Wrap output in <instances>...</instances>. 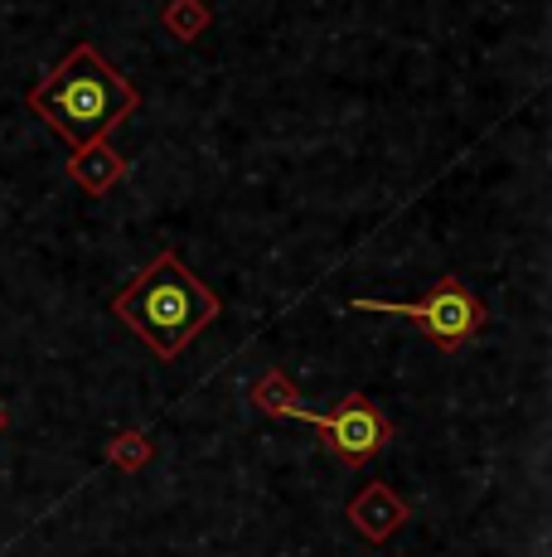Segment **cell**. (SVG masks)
Here are the masks:
<instances>
[{
    "instance_id": "6da1fadb",
    "label": "cell",
    "mask_w": 552,
    "mask_h": 557,
    "mask_svg": "<svg viewBox=\"0 0 552 557\" xmlns=\"http://www.w3.org/2000/svg\"><path fill=\"white\" fill-rule=\"evenodd\" d=\"M136 107H141L136 83L116 73L92 45H73L68 59L29 88V112L45 126H54L73 151L122 126Z\"/></svg>"
},
{
    "instance_id": "7a4b0ae2",
    "label": "cell",
    "mask_w": 552,
    "mask_h": 557,
    "mask_svg": "<svg viewBox=\"0 0 552 557\" xmlns=\"http://www.w3.org/2000/svg\"><path fill=\"white\" fill-rule=\"evenodd\" d=\"M223 301L179 262L175 252H161L131 286L112 296V315L122 325H131L136 335L151 345L155 359H175L185 355V345L209 325L218 320Z\"/></svg>"
},
{
    "instance_id": "3957f363",
    "label": "cell",
    "mask_w": 552,
    "mask_h": 557,
    "mask_svg": "<svg viewBox=\"0 0 552 557\" xmlns=\"http://www.w3.org/2000/svg\"><path fill=\"white\" fill-rule=\"evenodd\" d=\"M349 310H359V315L368 310V315L417 320V325L427 330L431 345H441L446 355H455V349L485 325V306L475 301V292L461 282V276H441V282L431 286V296H422V301H368V296H354Z\"/></svg>"
},
{
    "instance_id": "277c9868",
    "label": "cell",
    "mask_w": 552,
    "mask_h": 557,
    "mask_svg": "<svg viewBox=\"0 0 552 557\" xmlns=\"http://www.w3.org/2000/svg\"><path fill=\"white\" fill-rule=\"evenodd\" d=\"M301 422H311L344 466H364V460H374L392 442V422L364 393H344L330 412H311V407H305Z\"/></svg>"
},
{
    "instance_id": "5b68a950",
    "label": "cell",
    "mask_w": 552,
    "mask_h": 557,
    "mask_svg": "<svg viewBox=\"0 0 552 557\" xmlns=\"http://www.w3.org/2000/svg\"><path fill=\"white\" fill-rule=\"evenodd\" d=\"M344 513L368 543H388L392 533H402V523H407V505H402L398 490L384 485V480H374V485H364L359 495H349Z\"/></svg>"
},
{
    "instance_id": "8992f818",
    "label": "cell",
    "mask_w": 552,
    "mask_h": 557,
    "mask_svg": "<svg viewBox=\"0 0 552 557\" xmlns=\"http://www.w3.org/2000/svg\"><path fill=\"white\" fill-rule=\"evenodd\" d=\"M122 156L108 146V136H98V141H88V146H78L68 160V175H73V185L83 189V195H92V199H102L108 189L122 180Z\"/></svg>"
},
{
    "instance_id": "52a82bcc",
    "label": "cell",
    "mask_w": 552,
    "mask_h": 557,
    "mask_svg": "<svg viewBox=\"0 0 552 557\" xmlns=\"http://www.w3.org/2000/svg\"><path fill=\"white\" fill-rule=\"evenodd\" d=\"M252 407L276 417V422H301L305 417V398L296 393V383L286 379L281 369H267L258 383H252Z\"/></svg>"
},
{
    "instance_id": "ba28073f",
    "label": "cell",
    "mask_w": 552,
    "mask_h": 557,
    "mask_svg": "<svg viewBox=\"0 0 552 557\" xmlns=\"http://www.w3.org/2000/svg\"><path fill=\"white\" fill-rule=\"evenodd\" d=\"M151 456H155V446L146 432H116L108 442V460L116 470H141V466H151Z\"/></svg>"
},
{
    "instance_id": "9c48e42d",
    "label": "cell",
    "mask_w": 552,
    "mask_h": 557,
    "mask_svg": "<svg viewBox=\"0 0 552 557\" xmlns=\"http://www.w3.org/2000/svg\"><path fill=\"white\" fill-rule=\"evenodd\" d=\"M165 25H170V35L175 39H199L204 35V25H209V10H204V0H170L165 5Z\"/></svg>"
},
{
    "instance_id": "30bf717a",
    "label": "cell",
    "mask_w": 552,
    "mask_h": 557,
    "mask_svg": "<svg viewBox=\"0 0 552 557\" xmlns=\"http://www.w3.org/2000/svg\"><path fill=\"white\" fill-rule=\"evenodd\" d=\"M0 432H5V407H0Z\"/></svg>"
}]
</instances>
